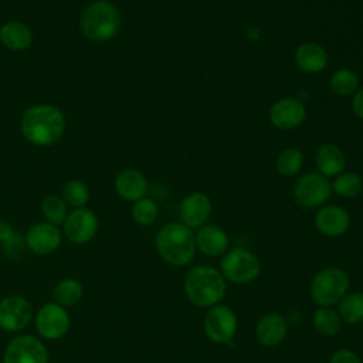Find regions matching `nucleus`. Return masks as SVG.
<instances>
[{"label":"nucleus","mask_w":363,"mask_h":363,"mask_svg":"<svg viewBox=\"0 0 363 363\" xmlns=\"http://www.w3.org/2000/svg\"><path fill=\"white\" fill-rule=\"evenodd\" d=\"M20 129L31 145L51 146L60 140L65 130V116L55 105L35 104L24 111Z\"/></svg>","instance_id":"f257e3e1"},{"label":"nucleus","mask_w":363,"mask_h":363,"mask_svg":"<svg viewBox=\"0 0 363 363\" xmlns=\"http://www.w3.org/2000/svg\"><path fill=\"white\" fill-rule=\"evenodd\" d=\"M183 289L193 305L211 308L224 298L227 284L220 269L211 265H197L186 274Z\"/></svg>","instance_id":"f03ea898"},{"label":"nucleus","mask_w":363,"mask_h":363,"mask_svg":"<svg viewBox=\"0 0 363 363\" xmlns=\"http://www.w3.org/2000/svg\"><path fill=\"white\" fill-rule=\"evenodd\" d=\"M160 258L172 267H184L196 255V237L191 228L182 223L164 224L155 237Z\"/></svg>","instance_id":"7ed1b4c3"},{"label":"nucleus","mask_w":363,"mask_h":363,"mask_svg":"<svg viewBox=\"0 0 363 363\" xmlns=\"http://www.w3.org/2000/svg\"><path fill=\"white\" fill-rule=\"evenodd\" d=\"M121 23L119 9L108 0L89 3L79 17V28L84 37L94 43H105L113 38L121 28Z\"/></svg>","instance_id":"20e7f679"},{"label":"nucleus","mask_w":363,"mask_h":363,"mask_svg":"<svg viewBox=\"0 0 363 363\" xmlns=\"http://www.w3.org/2000/svg\"><path fill=\"white\" fill-rule=\"evenodd\" d=\"M350 285L349 275L337 267H328L318 271L309 286L312 301L319 306H335L347 294Z\"/></svg>","instance_id":"39448f33"},{"label":"nucleus","mask_w":363,"mask_h":363,"mask_svg":"<svg viewBox=\"0 0 363 363\" xmlns=\"http://www.w3.org/2000/svg\"><path fill=\"white\" fill-rule=\"evenodd\" d=\"M220 272L223 277L238 285L255 281L261 274V262L250 250L235 247L228 250L220 261Z\"/></svg>","instance_id":"423d86ee"},{"label":"nucleus","mask_w":363,"mask_h":363,"mask_svg":"<svg viewBox=\"0 0 363 363\" xmlns=\"http://www.w3.org/2000/svg\"><path fill=\"white\" fill-rule=\"evenodd\" d=\"M33 319L37 333L45 340H58L64 337L71 326V318L67 308L54 301L41 305Z\"/></svg>","instance_id":"0eeeda50"},{"label":"nucleus","mask_w":363,"mask_h":363,"mask_svg":"<svg viewBox=\"0 0 363 363\" xmlns=\"http://www.w3.org/2000/svg\"><path fill=\"white\" fill-rule=\"evenodd\" d=\"M3 363H48L50 354L45 343L30 333L17 335L4 347Z\"/></svg>","instance_id":"6e6552de"},{"label":"nucleus","mask_w":363,"mask_h":363,"mask_svg":"<svg viewBox=\"0 0 363 363\" xmlns=\"http://www.w3.org/2000/svg\"><path fill=\"white\" fill-rule=\"evenodd\" d=\"M203 328H204L206 336L213 343L227 345L234 339L237 333V328H238L237 315L227 305L217 303L208 308L203 320Z\"/></svg>","instance_id":"1a4fd4ad"},{"label":"nucleus","mask_w":363,"mask_h":363,"mask_svg":"<svg viewBox=\"0 0 363 363\" xmlns=\"http://www.w3.org/2000/svg\"><path fill=\"white\" fill-rule=\"evenodd\" d=\"M332 194V186L328 177L320 173H306L301 176L294 186V199L296 204L305 208L323 206Z\"/></svg>","instance_id":"9d476101"},{"label":"nucleus","mask_w":363,"mask_h":363,"mask_svg":"<svg viewBox=\"0 0 363 363\" xmlns=\"http://www.w3.org/2000/svg\"><path fill=\"white\" fill-rule=\"evenodd\" d=\"M34 318L31 302L23 295H7L0 299V329L4 332H20Z\"/></svg>","instance_id":"9b49d317"},{"label":"nucleus","mask_w":363,"mask_h":363,"mask_svg":"<svg viewBox=\"0 0 363 363\" xmlns=\"http://www.w3.org/2000/svg\"><path fill=\"white\" fill-rule=\"evenodd\" d=\"M99 221L96 214L88 207L74 208L62 223V235L72 244H86L96 235Z\"/></svg>","instance_id":"f8f14e48"},{"label":"nucleus","mask_w":363,"mask_h":363,"mask_svg":"<svg viewBox=\"0 0 363 363\" xmlns=\"http://www.w3.org/2000/svg\"><path fill=\"white\" fill-rule=\"evenodd\" d=\"M268 118L274 128L281 130H292L303 123L306 118V108L301 99L285 96L272 104Z\"/></svg>","instance_id":"ddd939ff"},{"label":"nucleus","mask_w":363,"mask_h":363,"mask_svg":"<svg viewBox=\"0 0 363 363\" xmlns=\"http://www.w3.org/2000/svg\"><path fill=\"white\" fill-rule=\"evenodd\" d=\"M26 247L37 255H48L58 250L62 241V231L58 225L47 221L33 224L24 234Z\"/></svg>","instance_id":"4468645a"},{"label":"nucleus","mask_w":363,"mask_h":363,"mask_svg":"<svg viewBox=\"0 0 363 363\" xmlns=\"http://www.w3.org/2000/svg\"><path fill=\"white\" fill-rule=\"evenodd\" d=\"M213 204L210 197L201 191H193L184 196L179 204L180 223L189 228H200L207 224L211 216Z\"/></svg>","instance_id":"2eb2a0df"},{"label":"nucleus","mask_w":363,"mask_h":363,"mask_svg":"<svg viewBox=\"0 0 363 363\" xmlns=\"http://www.w3.org/2000/svg\"><path fill=\"white\" fill-rule=\"evenodd\" d=\"M315 227L325 237H340L350 227V216L340 206H323L315 214Z\"/></svg>","instance_id":"dca6fc26"},{"label":"nucleus","mask_w":363,"mask_h":363,"mask_svg":"<svg viewBox=\"0 0 363 363\" xmlns=\"http://www.w3.org/2000/svg\"><path fill=\"white\" fill-rule=\"evenodd\" d=\"M196 248L207 257H221L228 251L230 238L227 233L214 224H204L194 234Z\"/></svg>","instance_id":"f3484780"},{"label":"nucleus","mask_w":363,"mask_h":363,"mask_svg":"<svg viewBox=\"0 0 363 363\" xmlns=\"http://www.w3.org/2000/svg\"><path fill=\"white\" fill-rule=\"evenodd\" d=\"M113 187L121 199L133 203L146 196L147 180L142 172L136 169H125L116 174Z\"/></svg>","instance_id":"a211bd4d"},{"label":"nucleus","mask_w":363,"mask_h":363,"mask_svg":"<svg viewBox=\"0 0 363 363\" xmlns=\"http://www.w3.org/2000/svg\"><path fill=\"white\" fill-rule=\"evenodd\" d=\"M288 332V322L279 313H267L264 315L255 326L257 340L265 346L272 347L279 345Z\"/></svg>","instance_id":"6ab92c4d"},{"label":"nucleus","mask_w":363,"mask_h":363,"mask_svg":"<svg viewBox=\"0 0 363 363\" xmlns=\"http://www.w3.org/2000/svg\"><path fill=\"white\" fill-rule=\"evenodd\" d=\"M329 57L323 45L315 41L302 43L295 51L296 67L306 74H318L328 65Z\"/></svg>","instance_id":"aec40b11"},{"label":"nucleus","mask_w":363,"mask_h":363,"mask_svg":"<svg viewBox=\"0 0 363 363\" xmlns=\"http://www.w3.org/2000/svg\"><path fill=\"white\" fill-rule=\"evenodd\" d=\"M315 164L318 173H320L322 176L335 177L345 172L346 156L339 146L333 143H325L319 146L315 153Z\"/></svg>","instance_id":"412c9836"},{"label":"nucleus","mask_w":363,"mask_h":363,"mask_svg":"<svg viewBox=\"0 0 363 363\" xmlns=\"http://www.w3.org/2000/svg\"><path fill=\"white\" fill-rule=\"evenodd\" d=\"M34 41L33 30L23 21H7L0 27V43L11 51H24Z\"/></svg>","instance_id":"4be33fe9"},{"label":"nucleus","mask_w":363,"mask_h":363,"mask_svg":"<svg viewBox=\"0 0 363 363\" xmlns=\"http://www.w3.org/2000/svg\"><path fill=\"white\" fill-rule=\"evenodd\" d=\"M84 295L82 284L75 278H64L52 288V301L64 308L77 305Z\"/></svg>","instance_id":"5701e85b"},{"label":"nucleus","mask_w":363,"mask_h":363,"mask_svg":"<svg viewBox=\"0 0 363 363\" xmlns=\"http://www.w3.org/2000/svg\"><path fill=\"white\" fill-rule=\"evenodd\" d=\"M340 319L349 325L363 322V291L347 292L337 303Z\"/></svg>","instance_id":"b1692460"},{"label":"nucleus","mask_w":363,"mask_h":363,"mask_svg":"<svg viewBox=\"0 0 363 363\" xmlns=\"http://www.w3.org/2000/svg\"><path fill=\"white\" fill-rule=\"evenodd\" d=\"M313 328L322 336H335L342 326V319L333 308L329 306H319L315 309L312 316Z\"/></svg>","instance_id":"393cba45"},{"label":"nucleus","mask_w":363,"mask_h":363,"mask_svg":"<svg viewBox=\"0 0 363 363\" xmlns=\"http://www.w3.org/2000/svg\"><path fill=\"white\" fill-rule=\"evenodd\" d=\"M329 86L337 96H350L359 89V77L353 69L339 68L330 75Z\"/></svg>","instance_id":"a878e982"},{"label":"nucleus","mask_w":363,"mask_h":363,"mask_svg":"<svg viewBox=\"0 0 363 363\" xmlns=\"http://www.w3.org/2000/svg\"><path fill=\"white\" fill-rule=\"evenodd\" d=\"M332 191L343 199H354L363 190V180L354 172H342L335 176V180L330 183Z\"/></svg>","instance_id":"bb28decb"},{"label":"nucleus","mask_w":363,"mask_h":363,"mask_svg":"<svg viewBox=\"0 0 363 363\" xmlns=\"http://www.w3.org/2000/svg\"><path fill=\"white\" fill-rule=\"evenodd\" d=\"M41 214L47 223L62 225L68 216V204L58 194H47L41 200Z\"/></svg>","instance_id":"cd10ccee"},{"label":"nucleus","mask_w":363,"mask_h":363,"mask_svg":"<svg viewBox=\"0 0 363 363\" xmlns=\"http://www.w3.org/2000/svg\"><path fill=\"white\" fill-rule=\"evenodd\" d=\"M130 217L138 225H142V227L152 225L159 217V207L153 199H149L145 196L132 203Z\"/></svg>","instance_id":"c85d7f7f"},{"label":"nucleus","mask_w":363,"mask_h":363,"mask_svg":"<svg viewBox=\"0 0 363 363\" xmlns=\"http://www.w3.org/2000/svg\"><path fill=\"white\" fill-rule=\"evenodd\" d=\"M89 196L91 193L86 183L79 179H71L62 186L61 197L72 208L85 207L89 200Z\"/></svg>","instance_id":"c756f323"},{"label":"nucleus","mask_w":363,"mask_h":363,"mask_svg":"<svg viewBox=\"0 0 363 363\" xmlns=\"http://www.w3.org/2000/svg\"><path fill=\"white\" fill-rule=\"evenodd\" d=\"M303 164V155L296 147L284 149L275 159V169L282 176L296 174Z\"/></svg>","instance_id":"7c9ffc66"},{"label":"nucleus","mask_w":363,"mask_h":363,"mask_svg":"<svg viewBox=\"0 0 363 363\" xmlns=\"http://www.w3.org/2000/svg\"><path fill=\"white\" fill-rule=\"evenodd\" d=\"M1 248H3V254L9 258V259H18L23 255V251L26 247V241L24 237H21L17 231L4 242H1Z\"/></svg>","instance_id":"2f4dec72"},{"label":"nucleus","mask_w":363,"mask_h":363,"mask_svg":"<svg viewBox=\"0 0 363 363\" xmlns=\"http://www.w3.org/2000/svg\"><path fill=\"white\" fill-rule=\"evenodd\" d=\"M329 363H362L359 356L350 350V349H339L336 350L330 359Z\"/></svg>","instance_id":"473e14b6"},{"label":"nucleus","mask_w":363,"mask_h":363,"mask_svg":"<svg viewBox=\"0 0 363 363\" xmlns=\"http://www.w3.org/2000/svg\"><path fill=\"white\" fill-rule=\"evenodd\" d=\"M352 109L354 115L363 121V88H359L352 98Z\"/></svg>","instance_id":"72a5a7b5"},{"label":"nucleus","mask_w":363,"mask_h":363,"mask_svg":"<svg viewBox=\"0 0 363 363\" xmlns=\"http://www.w3.org/2000/svg\"><path fill=\"white\" fill-rule=\"evenodd\" d=\"M14 228L10 224V221H7L6 218H0V244L7 241L13 234H14Z\"/></svg>","instance_id":"f704fd0d"}]
</instances>
